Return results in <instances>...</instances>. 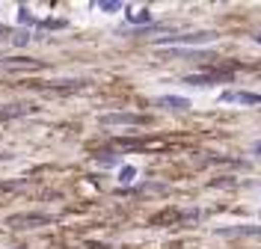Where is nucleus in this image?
Wrapping results in <instances>:
<instances>
[{"mask_svg":"<svg viewBox=\"0 0 261 249\" xmlns=\"http://www.w3.org/2000/svg\"><path fill=\"white\" fill-rule=\"evenodd\" d=\"M211 33H196V36H166L158 39V45H202V42H211Z\"/></svg>","mask_w":261,"mask_h":249,"instance_id":"nucleus-1","label":"nucleus"},{"mask_svg":"<svg viewBox=\"0 0 261 249\" xmlns=\"http://www.w3.org/2000/svg\"><path fill=\"white\" fill-rule=\"evenodd\" d=\"M146 119L137 116V113H107L101 116V125H143Z\"/></svg>","mask_w":261,"mask_h":249,"instance_id":"nucleus-2","label":"nucleus"},{"mask_svg":"<svg viewBox=\"0 0 261 249\" xmlns=\"http://www.w3.org/2000/svg\"><path fill=\"white\" fill-rule=\"evenodd\" d=\"M42 223H48V214H18L9 219V226H15V229H24V226H42Z\"/></svg>","mask_w":261,"mask_h":249,"instance_id":"nucleus-3","label":"nucleus"},{"mask_svg":"<svg viewBox=\"0 0 261 249\" xmlns=\"http://www.w3.org/2000/svg\"><path fill=\"white\" fill-rule=\"evenodd\" d=\"M223 101H241V104H261V95L255 92H226Z\"/></svg>","mask_w":261,"mask_h":249,"instance_id":"nucleus-4","label":"nucleus"},{"mask_svg":"<svg viewBox=\"0 0 261 249\" xmlns=\"http://www.w3.org/2000/svg\"><path fill=\"white\" fill-rule=\"evenodd\" d=\"M223 237H246V234H261L258 226H238V229H220Z\"/></svg>","mask_w":261,"mask_h":249,"instance_id":"nucleus-5","label":"nucleus"},{"mask_svg":"<svg viewBox=\"0 0 261 249\" xmlns=\"http://www.w3.org/2000/svg\"><path fill=\"white\" fill-rule=\"evenodd\" d=\"M158 104L169 107V110H187V107H190V101H187V98H178V95H166V98H161Z\"/></svg>","mask_w":261,"mask_h":249,"instance_id":"nucleus-6","label":"nucleus"},{"mask_svg":"<svg viewBox=\"0 0 261 249\" xmlns=\"http://www.w3.org/2000/svg\"><path fill=\"white\" fill-rule=\"evenodd\" d=\"M134 175H137V169H134V166H125V169H122V181H130Z\"/></svg>","mask_w":261,"mask_h":249,"instance_id":"nucleus-7","label":"nucleus"},{"mask_svg":"<svg viewBox=\"0 0 261 249\" xmlns=\"http://www.w3.org/2000/svg\"><path fill=\"white\" fill-rule=\"evenodd\" d=\"M116 160H119V157H113V154H104V157H101V166H110V163H116Z\"/></svg>","mask_w":261,"mask_h":249,"instance_id":"nucleus-8","label":"nucleus"},{"mask_svg":"<svg viewBox=\"0 0 261 249\" xmlns=\"http://www.w3.org/2000/svg\"><path fill=\"white\" fill-rule=\"evenodd\" d=\"M98 6H101V9H110V12H113V9H122V3H98Z\"/></svg>","mask_w":261,"mask_h":249,"instance_id":"nucleus-9","label":"nucleus"},{"mask_svg":"<svg viewBox=\"0 0 261 249\" xmlns=\"http://www.w3.org/2000/svg\"><path fill=\"white\" fill-rule=\"evenodd\" d=\"M255 151H258V154H261V140H258V143H255Z\"/></svg>","mask_w":261,"mask_h":249,"instance_id":"nucleus-10","label":"nucleus"},{"mask_svg":"<svg viewBox=\"0 0 261 249\" xmlns=\"http://www.w3.org/2000/svg\"><path fill=\"white\" fill-rule=\"evenodd\" d=\"M258 42H261V36H258Z\"/></svg>","mask_w":261,"mask_h":249,"instance_id":"nucleus-11","label":"nucleus"}]
</instances>
